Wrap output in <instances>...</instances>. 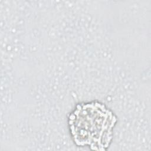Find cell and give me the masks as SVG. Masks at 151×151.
<instances>
[{
	"instance_id": "cell-1",
	"label": "cell",
	"mask_w": 151,
	"mask_h": 151,
	"mask_svg": "<svg viewBox=\"0 0 151 151\" xmlns=\"http://www.w3.org/2000/svg\"><path fill=\"white\" fill-rule=\"evenodd\" d=\"M117 121L116 115L104 104L91 101L76 106L68 116V125L77 146L106 150L111 142Z\"/></svg>"
}]
</instances>
